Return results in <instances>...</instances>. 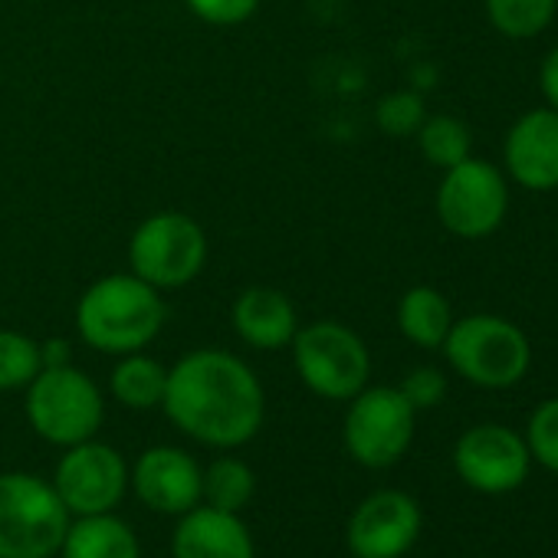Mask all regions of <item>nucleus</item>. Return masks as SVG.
Masks as SVG:
<instances>
[{
    "label": "nucleus",
    "instance_id": "f8f14e48",
    "mask_svg": "<svg viewBox=\"0 0 558 558\" xmlns=\"http://www.w3.org/2000/svg\"><path fill=\"white\" fill-rule=\"evenodd\" d=\"M421 535V509L408 493H372L349 522V548L355 558H401Z\"/></svg>",
    "mask_w": 558,
    "mask_h": 558
},
{
    "label": "nucleus",
    "instance_id": "393cba45",
    "mask_svg": "<svg viewBox=\"0 0 558 558\" xmlns=\"http://www.w3.org/2000/svg\"><path fill=\"white\" fill-rule=\"evenodd\" d=\"M525 447L545 470L558 473V398H551L532 411L529 430H525Z\"/></svg>",
    "mask_w": 558,
    "mask_h": 558
},
{
    "label": "nucleus",
    "instance_id": "7ed1b4c3",
    "mask_svg": "<svg viewBox=\"0 0 558 558\" xmlns=\"http://www.w3.org/2000/svg\"><path fill=\"white\" fill-rule=\"evenodd\" d=\"M70 509L53 483L0 473V558H53L63 548Z\"/></svg>",
    "mask_w": 558,
    "mask_h": 558
},
{
    "label": "nucleus",
    "instance_id": "2eb2a0df",
    "mask_svg": "<svg viewBox=\"0 0 558 558\" xmlns=\"http://www.w3.org/2000/svg\"><path fill=\"white\" fill-rule=\"evenodd\" d=\"M174 558H253V538L236 512L194 506L181 515L171 542Z\"/></svg>",
    "mask_w": 558,
    "mask_h": 558
},
{
    "label": "nucleus",
    "instance_id": "b1692460",
    "mask_svg": "<svg viewBox=\"0 0 558 558\" xmlns=\"http://www.w3.org/2000/svg\"><path fill=\"white\" fill-rule=\"evenodd\" d=\"M427 119V109H424V99L417 93H388L378 109H375V122L385 135L391 138H408V135H417V129L424 125Z\"/></svg>",
    "mask_w": 558,
    "mask_h": 558
},
{
    "label": "nucleus",
    "instance_id": "f3484780",
    "mask_svg": "<svg viewBox=\"0 0 558 558\" xmlns=\"http://www.w3.org/2000/svg\"><path fill=\"white\" fill-rule=\"evenodd\" d=\"M60 551L63 558H142L135 532L109 512L70 522Z\"/></svg>",
    "mask_w": 558,
    "mask_h": 558
},
{
    "label": "nucleus",
    "instance_id": "39448f33",
    "mask_svg": "<svg viewBox=\"0 0 558 558\" xmlns=\"http://www.w3.org/2000/svg\"><path fill=\"white\" fill-rule=\"evenodd\" d=\"M102 391L89 375L76 372L73 365L44 368L27 385L31 427L57 447H76L83 440H93L102 427Z\"/></svg>",
    "mask_w": 558,
    "mask_h": 558
},
{
    "label": "nucleus",
    "instance_id": "4468645a",
    "mask_svg": "<svg viewBox=\"0 0 558 558\" xmlns=\"http://www.w3.org/2000/svg\"><path fill=\"white\" fill-rule=\"evenodd\" d=\"M138 499L165 515H184L201 502V466L178 447H151L135 463Z\"/></svg>",
    "mask_w": 558,
    "mask_h": 558
},
{
    "label": "nucleus",
    "instance_id": "20e7f679",
    "mask_svg": "<svg viewBox=\"0 0 558 558\" xmlns=\"http://www.w3.org/2000/svg\"><path fill=\"white\" fill-rule=\"evenodd\" d=\"M440 349L450 368L476 388H512L522 381L532 362L525 332L515 323L489 313L453 323Z\"/></svg>",
    "mask_w": 558,
    "mask_h": 558
},
{
    "label": "nucleus",
    "instance_id": "5701e85b",
    "mask_svg": "<svg viewBox=\"0 0 558 558\" xmlns=\"http://www.w3.org/2000/svg\"><path fill=\"white\" fill-rule=\"evenodd\" d=\"M40 372V342L14 329H0V391L27 388Z\"/></svg>",
    "mask_w": 558,
    "mask_h": 558
},
{
    "label": "nucleus",
    "instance_id": "cd10ccee",
    "mask_svg": "<svg viewBox=\"0 0 558 558\" xmlns=\"http://www.w3.org/2000/svg\"><path fill=\"white\" fill-rule=\"evenodd\" d=\"M538 89L548 102V109H558V47L548 50V57L542 60V70H538Z\"/></svg>",
    "mask_w": 558,
    "mask_h": 558
},
{
    "label": "nucleus",
    "instance_id": "a211bd4d",
    "mask_svg": "<svg viewBox=\"0 0 558 558\" xmlns=\"http://www.w3.org/2000/svg\"><path fill=\"white\" fill-rule=\"evenodd\" d=\"M453 326V310L434 287H411L398 303V329L421 349H440Z\"/></svg>",
    "mask_w": 558,
    "mask_h": 558
},
{
    "label": "nucleus",
    "instance_id": "c85d7f7f",
    "mask_svg": "<svg viewBox=\"0 0 558 558\" xmlns=\"http://www.w3.org/2000/svg\"><path fill=\"white\" fill-rule=\"evenodd\" d=\"M70 359H73L70 342H63V339L40 342V362H44V368H63V365H70Z\"/></svg>",
    "mask_w": 558,
    "mask_h": 558
},
{
    "label": "nucleus",
    "instance_id": "a878e982",
    "mask_svg": "<svg viewBox=\"0 0 558 558\" xmlns=\"http://www.w3.org/2000/svg\"><path fill=\"white\" fill-rule=\"evenodd\" d=\"M184 4L210 27H236L256 14L259 0H184Z\"/></svg>",
    "mask_w": 558,
    "mask_h": 558
},
{
    "label": "nucleus",
    "instance_id": "0eeeda50",
    "mask_svg": "<svg viewBox=\"0 0 558 558\" xmlns=\"http://www.w3.org/2000/svg\"><path fill=\"white\" fill-rule=\"evenodd\" d=\"M293 362L306 388L329 401H352L368 388L372 355L359 332L336 319H319L293 336Z\"/></svg>",
    "mask_w": 558,
    "mask_h": 558
},
{
    "label": "nucleus",
    "instance_id": "412c9836",
    "mask_svg": "<svg viewBox=\"0 0 558 558\" xmlns=\"http://www.w3.org/2000/svg\"><path fill=\"white\" fill-rule=\"evenodd\" d=\"M558 11V0H486L489 24L509 40L538 37Z\"/></svg>",
    "mask_w": 558,
    "mask_h": 558
},
{
    "label": "nucleus",
    "instance_id": "6ab92c4d",
    "mask_svg": "<svg viewBox=\"0 0 558 558\" xmlns=\"http://www.w3.org/2000/svg\"><path fill=\"white\" fill-rule=\"evenodd\" d=\"M168 388V368L142 352L122 355V362L112 372V395L119 404L132 411H148L165 401Z\"/></svg>",
    "mask_w": 558,
    "mask_h": 558
},
{
    "label": "nucleus",
    "instance_id": "423d86ee",
    "mask_svg": "<svg viewBox=\"0 0 558 558\" xmlns=\"http://www.w3.org/2000/svg\"><path fill=\"white\" fill-rule=\"evenodd\" d=\"M129 263L132 272L155 290L187 287L207 263L204 227L178 210L151 214L135 227L129 240Z\"/></svg>",
    "mask_w": 558,
    "mask_h": 558
},
{
    "label": "nucleus",
    "instance_id": "4be33fe9",
    "mask_svg": "<svg viewBox=\"0 0 558 558\" xmlns=\"http://www.w3.org/2000/svg\"><path fill=\"white\" fill-rule=\"evenodd\" d=\"M417 145H421V155L434 168H444V171L466 161L473 151L470 129L453 116H427L424 125L417 129Z\"/></svg>",
    "mask_w": 558,
    "mask_h": 558
},
{
    "label": "nucleus",
    "instance_id": "ddd939ff",
    "mask_svg": "<svg viewBox=\"0 0 558 558\" xmlns=\"http://www.w3.org/2000/svg\"><path fill=\"white\" fill-rule=\"evenodd\" d=\"M509 178L525 191L558 187V109L525 112L502 142Z\"/></svg>",
    "mask_w": 558,
    "mask_h": 558
},
{
    "label": "nucleus",
    "instance_id": "f03ea898",
    "mask_svg": "<svg viewBox=\"0 0 558 558\" xmlns=\"http://www.w3.org/2000/svg\"><path fill=\"white\" fill-rule=\"evenodd\" d=\"M165 316L161 290L148 287L135 272H112L83 293L76 306V329L96 352L132 355L158 339Z\"/></svg>",
    "mask_w": 558,
    "mask_h": 558
},
{
    "label": "nucleus",
    "instance_id": "dca6fc26",
    "mask_svg": "<svg viewBox=\"0 0 558 558\" xmlns=\"http://www.w3.org/2000/svg\"><path fill=\"white\" fill-rule=\"evenodd\" d=\"M233 332L250 345L263 352L287 349L293 336L300 332V319L287 293H279L272 287H250L233 300L230 310Z\"/></svg>",
    "mask_w": 558,
    "mask_h": 558
},
{
    "label": "nucleus",
    "instance_id": "aec40b11",
    "mask_svg": "<svg viewBox=\"0 0 558 558\" xmlns=\"http://www.w3.org/2000/svg\"><path fill=\"white\" fill-rule=\"evenodd\" d=\"M253 470L236 457H220L201 473V499L220 512H240L253 499Z\"/></svg>",
    "mask_w": 558,
    "mask_h": 558
},
{
    "label": "nucleus",
    "instance_id": "bb28decb",
    "mask_svg": "<svg viewBox=\"0 0 558 558\" xmlns=\"http://www.w3.org/2000/svg\"><path fill=\"white\" fill-rule=\"evenodd\" d=\"M401 395L408 398V404L414 411H427L437 408L447 395V378L437 368H414L404 381H401Z\"/></svg>",
    "mask_w": 558,
    "mask_h": 558
},
{
    "label": "nucleus",
    "instance_id": "9d476101",
    "mask_svg": "<svg viewBox=\"0 0 558 558\" xmlns=\"http://www.w3.org/2000/svg\"><path fill=\"white\" fill-rule=\"evenodd\" d=\"M53 489L60 493L70 515L112 512L129 489V466L122 453L109 444L83 440L76 447H66L57 466Z\"/></svg>",
    "mask_w": 558,
    "mask_h": 558
},
{
    "label": "nucleus",
    "instance_id": "9b49d317",
    "mask_svg": "<svg viewBox=\"0 0 558 558\" xmlns=\"http://www.w3.org/2000/svg\"><path fill=\"white\" fill-rule=\"evenodd\" d=\"M529 463L532 453L525 440L502 424L470 427L453 447V466L460 480L476 493H489V496L522 486V480L529 476Z\"/></svg>",
    "mask_w": 558,
    "mask_h": 558
},
{
    "label": "nucleus",
    "instance_id": "1a4fd4ad",
    "mask_svg": "<svg viewBox=\"0 0 558 558\" xmlns=\"http://www.w3.org/2000/svg\"><path fill=\"white\" fill-rule=\"evenodd\" d=\"M414 408L401 388H362L345 414V447L372 470L398 463L414 440Z\"/></svg>",
    "mask_w": 558,
    "mask_h": 558
},
{
    "label": "nucleus",
    "instance_id": "f257e3e1",
    "mask_svg": "<svg viewBox=\"0 0 558 558\" xmlns=\"http://www.w3.org/2000/svg\"><path fill=\"white\" fill-rule=\"evenodd\" d=\"M161 404L181 434L220 450L253 440L266 417L259 378L246 362L220 349L187 352L168 368Z\"/></svg>",
    "mask_w": 558,
    "mask_h": 558
},
{
    "label": "nucleus",
    "instance_id": "6e6552de",
    "mask_svg": "<svg viewBox=\"0 0 558 558\" xmlns=\"http://www.w3.org/2000/svg\"><path fill=\"white\" fill-rule=\"evenodd\" d=\"M509 187L496 165L466 158L444 171L437 187V217L460 240H483L506 220Z\"/></svg>",
    "mask_w": 558,
    "mask_h": 558
}]
</instances>
